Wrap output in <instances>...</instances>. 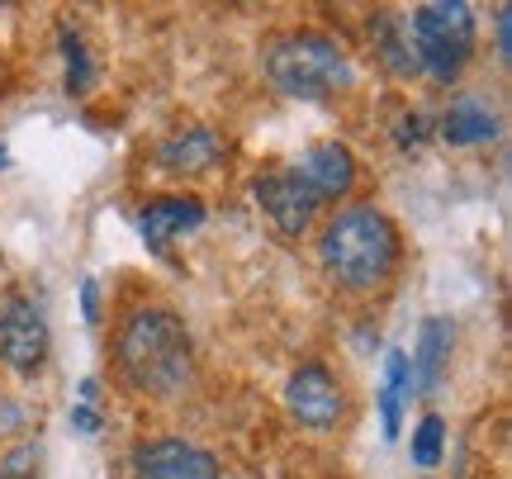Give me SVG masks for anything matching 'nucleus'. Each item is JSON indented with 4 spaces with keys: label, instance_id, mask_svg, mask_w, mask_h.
I'll return each instance as SVG.
<instances>
[{
    "label": "nucleus",
    "instance_id": "obj_7",
    "mask_svg": "<svg viewBox=\"0 0 512 479\" xmlns=\"http://www.w3.org/2000/svg\"><path fill=\"white\" fill-rule=\"evenodd\" d=\"M133 479H223V465L214 451L185 442V437H152L138 442L128 456Z\"/></svg>",
    "mask_w": 512,
    "mask_h": 479
},
{
    "label": "nucleus",
    "instance_id": "obj_19",
    "mask_svg": "<svg viewBox=\"0 0 512 479\" xmlns=\"http://www.w3.org/2000/svg\"><path fill=\"white\" fill-rule=\"evenodd\" d=\"M72 427L81 432V437H95V432H100L105 423H100V413H95L91 404H76L72 408Z\"/></svg>",
    "mask_w": 512,
    "mask_h": 479
},
{
    "label": "nucleus",
    "instance_id": "obj_6",
    "mask_svg": "<svg viewBox=\"0 0 512 479\" xmlns=\"http://www.w3.org/2000/svg\"><path fill=\"white\" fill-rule=\"evenodd\" d=\"M285 408H290V418L299 427L332 432V427L342 423V413H347V389H342V380L323 361H304L285 380Z\"/></svg>",
    "mask_w": 512,
    "mask_h": 479
},
{
    "label": "nucleus",
    "instance_id": "obj_18",
    "mask_svg": "<svg viewBox=\"0 0 512 479\" xmlns=\"http://www.w3.org/2000/svg\"><path fill=\"white\" fill-rule=\"evenodd\" d=\"M38 461H43V451L34 442H19L15 451L0 456V479H38Z\"/></svg>",
    "mask_w": 512,
    "mask_h": 479
},
{
    "label": "nucleus",
    "instance_id": "obj_21",
    "mask_svg": "<svg viewBox=\"0 0 512 479\" xmlns=\"http://www.w3.org/2000/svg\"><path fill=\"white\" fill-rule=\"evenodd\" d=\"M81 314L86 323H100V285L95 280H81Z\"/></svg>",
    "mask_w": 512,
    "mask_h": 479
},
{
    "label": "nucleus",
    "instance_id": "obj_1",
    "mask_svg": "<svg viewBox=\"0 0 512 479\" xmlns=\"http://www.w3.org/2000/svg\"><path fill=\"white\" fill-rule=\"evenodd\" d=\"M399 261L403 233L380 204H347L318 233V266L347 295H375L380 285L394 280Z\"/></svg>",
    "mask_w": 512,
    "mask_h": 479
},
{
    "label": "nucleus",
    "instance_id": "obj_2",
    "mask_svg": "<svg viewBox=\"0 0 512 479\" xmlns=\"http://www.w3.org/2000/svg\"><path fill=\"white\" fill-rule=\"evenodd\" d=\"M114 370L147 399H176L195 375V342L185 318L162 304L133 309L114 332Z\"/></svg>",
    "mask_w": 512,
    "mask_h": 479
},
{
    "label": "nucleus",
    "instance_id": "obj_4",
    "mask_svg": "<svg viewBox=\"0 0 512 479\" xmlns=\"http://www.w3.org/2000/svg\"><path fill=\"white\" fill-rule=\"evenodd\" d=\"M408 24V43H413V62H418V76L437 81V86H451L460 81V72L470 67L475 57V10L465 0H427L413 10Z\"/></svg>",
    "mask_w": 512,
    "mask_h": 479
},
{
    "label": "nucleus",
    "instance_id": "obj_10",
    "mask_svg": "<svg viewBox=\"0 0 512 479\" xmlns=\"http://www.w3.org/2000/svg\"><path fill=\"white\" fill-rule=\"evenodd\" d=\"M223 162V138L214 129H176L157 148V171L162 176H176V181H195V176H209L214 166Z\"/></svg>",
    "mask_w": 512,
    "mask_h": 479
},
{
    "label": "nucleus",
    "instance_id": "obj_3",
    "mask_svg": "<svg viewBox=\"0 0 512 479\" xmlns=\"http://www.w3.org/2000/svg\"><path fill=\"white\" fill-rule=\"evenodd\" d=\"M261 72L271 81L275 95L285 100H332V95L351 91V57L323 29H290V34H275L261 48Z\"/></svg>",
    "mask_w": 512,
    "mask_h": 479
},
{
    "label": "nucleus",
    "instance_id": "obj_20",
    "mask_svg": "<svg viewBox=\"0 0 512 479\" xmlns=\"http://www.w3.org/2000/svg\"><path fill=\"white\" fill-rule=\"evenodd\" d=\"M494 34H498V62L508 67V57H512V43H508V34H512V24H508V5H498V15H494Z\"/></svg>",
    "mask_w": 512,
    "mask_h": 479
},
{
    "label": "nucleus",
    "instance_id": "obj_8",
    "mask_svg": "<svg viewBox=\"0 0 512 479\" xmlns=\"http://www.w3.org/2000/svg\"><path fill=\"white\" fill-rule=\"evenodd\" d=\"M252 200H256V209L275 223V233H280V238H304V233L313 228V219H318V209H323V204L299 185V176H294L290 166H285V171H266V176H256Z\"/></svg>",
    "mask_w": 512,
    "mask_h": 479
},
{
    "label": "nucleus",
    "instance_id": "obj_17",
    "mask_svg": "<svg viewBox=\"0 0 512 479\" xmlns=\"http://www.w3.org/2000/svg\"><path fill=\"white\" fill-rule=\"evenodd\" d=\"M62 57H67V95H86L95 81V67L76 29H62Z\"/></svg>",
    "mask_w": 512,
    "mask_h": 479
},
{
    "label": "nucleus",
    "instance_id": "obj_5",
    "mask_svg": "<svg viewBox=\"0 0 512 479\" xmlns=\"http://www.w3.org/2000/svg\"><path fill=\"white\" fill-rule=\"evenodd\" d=\"M48 351H53V332L43 309L29 295L10 290L0 299V361L15 375H38L48 366Z\"/></svg>",
    "mask_w": 512,
    "mask_h": 479
},
{
    "label": "nucleus",
    "instance_id": "obj_9",
    "mask_svg": "<svg viewBox=\"0 0 512 479\" xmlns=\"http://www.w3.org/2000/svg\"><path fill=\"white\" fill-rule=\"evenodd\" d=\"M290 171L318 204L347 200L351 185H356V157H351L347 143H313V148H304V157Z\"/></svg>",
    "mask_w": 512,
    "mask_h": 479
},
{
    "label": "nucleus",
    "instance_id": "obj_13",
    "mask_svg": "<svg viewBox=\"0 0 512 479\" xmlns=\"http://www.w3.org/2000/svg\"><path fill=\"white\" fill-rule=\"evenodd\" d=\"M441 138L456 143V148H475V143H489L498 138V114L489 110V100L479 95H456L446 110H441Z\"/></svg>",
    "mask_w": 512,
    "mask_h": 479
},
{
    "label": "nucleus",
    "instance_id": "obj_11",
    "mask_svg": "<svg viewBox=\"0 0 512 479\" xmlns=\"http://www.w3.org/2000/svg\"><path fill=\"white\" fill-rule=\"evenodd\" d=\"M451 351H456V323L451 318H422L413 356H408V385H413V394H432L441 385V375L451 366Z\"/></svg>",
    "mask_w": 512,
    "mask_h": 479
},
{
    "label": "nucleus",
    "instance_id": "obj_15",
    "mask_svg": "<svg viewBox=\"0 0 512 479\" xmlns=\"http://www.w3.org/2000/svg\"><path fill=\"white\" fill-rule=\"evenodd\" d=\"M370 38H375V48H380L389 72L418 76V62H413V43H408V24H403V19H394L389 10H380V15L370 19Z\"/></svg>",
    "mask_w": 512,
    "mask_h": 479
},
{
    "label": "nucleus",
    "instance_id": "obj_14",
    "mask_svg": "<svg viewBox=\"0 0 512 479\" xmlns=\"http://www.w3.org/2000/svg\"><path fill=\"white\" fill-rule=\"evenodd\" d=\"M408 351H384V380H380V423H384V442H399L403 432V404H408Z\"/></svg>",
    "mask_w": 512,
    "mask_h": 479
},
{
    "label": "nucleus",
    "instance_id": "obj_16",
    "mask_svg": "<svg viewBox=\"0 0 512 479\" xmlns=\"http://www.w3.org/2000/svg\"><path fill=\"white\" fill-rule=\"evenodd\" d=\"M441 451H446V423H441L437 413H427V418L413 427V465H418V470H437Z\"/></svg>",
    "mask_w": 512,
    "mask_h": 479
},
{
    "label": "nucleus",
    "instance_id": "obj_12",
    "mask_svg": "<svg viewBox=\"0 0 512 479\" xmlns=\"http://www.w3.org/2000/svg\"><path fill=\"white\" fill-rule=\"evenodd\" d=\"M204 223V200L195 195H162V200H147L143 214H138V233L152 252H166V242L181 238V233H195Z\"/></svg>",
    "mask_w": 512,
    "mask_h": 479
}]
</instances>
